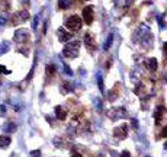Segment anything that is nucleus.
Masks as SVG:
<instances>
[{
	"label": "nucleus",
	"mask_w": 167,
	"mask_h": 157,
	"mask_svg": "<svg viewBox=\"0 0 167 157\" xmlns=\"http://www.w3.org/2000/svg\"><path fill=\"white\" fill-rule=\"evenodd\" d=\"M80 41H71V42H68L66 44L64 47V50H63V54L64 57L67 58H76L78 56V48H80Z\"/></svg>",
	"instance_id": "1"
},
{
	"label": "nucleus",
	"mask_w": 167,
	"mask_h": 157,
	"mask_svg": "<svg viewBox=\"0 0 167 157\" xmlns=\"http://www.w3.org/2000/svg\"><path fill=\"white\" fill-rule=\"evenodd\" d=\"M81 25H83V19L80 16H77V15H71V16H68L66 19V28H68L71 32L80 31Z\"/></svg>",
	"instance_id": "2"
},
{
	"label": "nucleus",
	"mask_w": 167,
	"mask_h": 157,
	"mask_svg": "<svg viewBox=\"0 0 167 157\" xmlns=\"http://www.w3.org/2000/svg\"><path fill=\"white\" fill-rule=\"evenodd\" d=\"M126 115H128V112H126L125 108H112L111 111L108 112V116H109L111 119H113V121L122 119V118H125Z\"/></svg>",
	"instance_id": "3"
},
{
	"label": "nucleus",
	"mask_w": 167,
	"mask_h": 157,
	"mask_svg": "<svg viewBox=\"0 0 167 157\" xmlns=\"http://www.w3.org/2000/svg\"><path fill=\"white\" fill-rule=\"evenodd\" d=\"M13 39H15L18 44H23V42H26V41L29 39V32H28V29H25V28H19V29L15 32Z\"/></svg>",
	"instance_id": "4"
},
{
	"label": "nucleus",
	"mask_w": 167,
	"mask_h": 157,
	"mask_svg": "<svg viewBox=\"0 0 167 157\" xmlns=\"http://www.w3.org/2000/svg\"><path fill=\"white\" fill-rule=\"evenodd\" d=\"M29 12L28 10H21L18 12V13H15L13 15V18H12V23L13 25H18V23H23L26 22V21H29Z\"/></svg>",
	"instance_id": "5"
},
{
	"label": "nucleus",
	"mask_w": 167,
	"mask_h": 157,
	"mask_svg": "<svg viewBox=\"0 0 167 157\" xmlns=\"http://www.w3.org/2000/svg\"><path fill=\"white\" fill-rule=\"evenodd\" d=\"M113 135H115L116 138H119V140L126 138V135H128V125H126V124H122V125L116 127V128L113 130Z\"/></svg>",
	"instance_id": "6"
},
{
	"label": "nucleus",
	"mask_w": 167,
	"mask_h": 157,
	"mask_svg": "<svg viewBox=\"0 0 167 157\" xmlns=\"http://www.w3.org/2000/svg\"><path fill=\"white\" fill-rule=\"evenodd\" d=\"M83 22H86L87 25L93 22V7L92 6H86L83 9Z\"/></svg>",
	"instance_id": "7"
},
{
	"label": "nucleus",
	"mask_w": 167,
	"mask_h": 157,
	"mask_svg": "<svg viewBox=\"0 0 167 157\" xmlns=\"http://www.w3.org/2000/svg\"><path fill=\"white\" fill-rule=\"evenodd\" d=\"M57 35H58V39H60L61 42H68V41L73 38V32H67L64 28H60V29L57 31Z\"/></svg>",
	"instance_id": "8"
},
{
	"label": "nucleus",
	"mask_w": 167,
	"mask_h": 157,
	"mask_svg": "<svg viewBox=\"0 0 167 157\" xmlns=\"http://www.w3.org/2000/svg\"><path fill=\"white\" fill-rule=\"evenodd\" d=\"M84 45L87 47L89 51H95V50H96V41L93 39V36L90 34L84 35Z\"/></svg>",
	"instance_id": "9"
},
{
	"label": "nucleus",
	"mask_w": 167,
	"mask_h": 157,
	"mask_svg": "<svg viewBox=\"0 0 167 157\" xmlns=\"http://www.w3.org/2000/svg\"><path fill=\"white\" fill-rule=\"evenodd\" d=\"M144 66L150 71H156L157 67H158V61H157V58H147L144 61Z\"/></svg>",
	"instance_id": "10"
},
{
	"label": "nucleus",
	"mask_w": 167,
	"mask_h": 157,
	"mask_svg": "<svg viewBox=\"0 0 167 157\" xmlns=\"http://www.w3.org/2000/svg\"><path fill=\"white\" fill-rule=\"evenodd\" d=\"M166 108L161 105V106H157L156 108V112H154V118H156V122L157 124H160L161 122V119H163V116L166 115Z\"/></svg>",
	"instance_id": "11"
},
{
	"label": "nucleus",
	"mask_w": 167,
	"mask_h": 157,
	"mask_svg": "<svg viewBox=\"0 0 167 157\" xmlns=\"http://www.w3.org/2000/svg\"><path fill=\"white\" fill-rule=\"evenodd\" d=\"M55 116L60 119V121H64L66 119V116H67V111L63 108V106H55Z\"/></svg>",
	"instance_id": "12"
},
{
	"label": "nucleus",
	"mask_w": 167,
	"mask_h": 157,
	"mask_svg": "<svg viewBox=\"0 0 167 157\" xmlns=\"http://www.w3.org/2000/svg\"><path fill=\"white\" fill-rule=\"evenodd\" d=\"M73 6V0H58V7L66 10V9H70Z\"/></svg>",
	"instance_id": "13"
},
{
	"label": "nucleus",
	"mask_w": 167,
	"mask_h": 157,
	"mask_svg": "<svg viewBox=\"0 0 167 157\" xmlns=\"http://www.w3.org/2000/svg\"><path fill=\"white\" fill-rule=\"evenodd\" d=\"M10 137L9 135H0V148H6L10 144Z\"/></svg>",
	"instance_id": "14"
},
{
	"label": "nucleus",
	"mask_w": 167,
	"mask_h": 157,
	"mask_svg": "<svg viewBox=\"0 0 167 157\" xmlns=\"http://www.w3.org/2000/svg\"><path fill=\"white\" fill-rule=\"evenodd\" d=\"M15 130H16V125L13 122H6L3 125V131H4V133H13Z\"/></svg>",
	"instance_id": "15"
},
{
	"label": "nucleus",
	"mask_w": 167,
	"mask_h": 157,
	"mask_svg": "<svg viewBox=\"0 0 167 157\" xmlns=\"http://www.w3.org/2000/svg\"><path fill=\"white\" fill-rule=\"evenodd\" d=\"M9 48H10V45H9V42L3 41V42L0 44V54H4V53H7V51H9Z\"/></svg>",
	"instance_id": "16"
},
{
	"label": "nucleus",
	"mask_w": 167,
	"mask_h": 157,
	"mask_svg": "<svg viewBox=\"0 0 167 157\" xmlns=\"http://www.w3.org/2000/svg\"><path fill=\"white\" fill-rule=\"evenodd\" d=\"M61 92H63V93H70V92H73V86H71L70 83H63Z\"/></svg>",
	"instance_id": "17"
},
{
	"label": "nucleus",
	"mask_w": 167,
	"mask_h": 157,
	"mask_svg": "<svg viewBox=\"0 0 167 157\" xmlns=\"http://www.w3.org/2000/svg\"><path fill=\"white\" fill-rule=\"evenodd\" d=\"M112 41H113V35L111 34L109 36H108V39H106V42H105V45H103V50H105V51H108V50H109V47H111Z\"/></svg>",
	"instance_id": "18"
},
{
	"label": "nucleus",
	"mask_w": 167,
	"mask_h": 157,
	"mask_svg": "<svg viewBox=\"0 0 167 157\" xmlns=\"http://www.w3.org/2000/svg\"><path fill=\"white\" fill-rule=\"evenodd\" d=\"M7 18H9V16H7L6 13H1V15H0V28L4 26V23L7 22Z\"/></svg>",
	"instance_id": "19"
},
{
	"label": "nucleus",
	"mask_w": 167,
	"mask_h": 157,
	"mask_svg": "<svg viewBox=\"0 0 167 157\" xmlns=\"http://www.w3.org/2000/svg\"><path fill=\"white\" fill-rule=\"evenodd\" d=\"M98 86H99V90L103 93L105 92V87H103V78H102V76H98Z\"/></svg>",
	"instance_id": "20"
},
{
	"label": "nucleus",
	"mask_w": 167,
	"mask_h": 157,
	"mask_svg": "<svg viewBox=\"0 0 167 157\" xmlns=\"http://www.w3.org/2000/svg\"><path fill=\"white\" fill-rule=\"evenodd\" d=\"M55 73V66H47V74L48 76H52Z\"/></svg>",
	"instance_id": "21"
},
{
	"label": "nucleus",
	"mask_w": 167,
	"mask_h": 157,
	"mask_svg": "<svg viewBox=\"0 0 167 157\" xmlns=\"http://www.w3.org/2000/svg\"><path fill=\"white\" fill-rule=\"evenodd\" d=\"M38 22H39V16L36 15V16L33 18V22H32V29H36V28H38Z\"/></svg>",
	"instance_id": "22"
},
{
	"label": "nucleus",
	"mask_w": 167,
	"mask_h": 157,
	"mask_svg": "<svg viewBox=\"0 0 167 157\" xmlns=\"http://www.w3.org/2000/svg\"><path fill=\"white\" fill-rule=\"evenodd\" d=\"M31 156H32V157H42V154H41V150H32V151H31Z\"/></svg>",
	"instance_id": "23"
},
{
	"label": "nucleus",
	"mask_w": 167,
	"mask_h": 157,
	"mask_svg": "<svg viewBox=\"0 0 167 157\" xmlns=\"http://www.w3.org/2000/svg\"><path fill=\"white\" fill-rule=\"evenodd\" d=\"M64 71H66V74H67V76H73V70H71V68L68 67L67 64H64Z\"/></svg>",
	"instance_id": "24"
},
{
	"label": "nucleus",
	"mask_w": 167,
	"mask_h": 157,
	"mask_svg": "<svg viewBox=\"0 0 167 157\" xmlns=\"http://www.w3.org/2000/svg\"><path fill=\"white\" fill-rule=\"evenodd\" d=\"M157 21H158V23H160V26H161V28H164V26H166V23H164V21H163V16H157Z\"/></svg>",
	"instance_id": "25"
},
{
	"label": "nucleus",
	"mask_w": 167,
	"mask_h": 157,
	"mask_svg": "<svg viewBox=\"0 0 167 157\" xmlns=\"http://www.w3.org/2000/svg\"><path fill=\"white\" fill-rule=\"evenodd\" d=\"M0 73H4V74H9L10 71H9L7 68H4V67H3V66H0Z\"/></svg>",
	"instance_id": "26"
},
{
	"label": "nucleus",
	"mask_w": 167,
	"mask_h": 157,
	"mask_svg": "<svg viewBox=\"0 0 167 157\" xmlns=\"http://www.w3.org/2000/svg\"><path fill=\"white\" fill-rule=\"evenodd\" d=\"M161 137H164V138H167V125L163 128V131H161Z\"/></svg>",
	"instance_id": "27"
},
{
	"label": "nucleus",
	"mask_w": 167,
	"mask_h": 157,
	"mask_svg": "<svg viewBox=\"0 0 167 157\" xmlns=\"http://www.w3.org/2000/svg\"><path fill=\"white\" fill-rule=\"evenodd\" d=\"M131 125H132V128H138V121L137 119H132L131 121Z\"/></svg>",
	"instance_id": "28"
},
{
	"label": "nucleus",
	"mask_w": 167,
	"mask_h": 157,
	"mask_svg": "<svg viewBox=\"0 0 167 157\" xmlns=\"http://www.w3.org/2000/svg\"><path fill=\"white\" fill-rule=\"evenodd\" d=\"M121 157H131V154H129V151H122Z\"/></svg>",
	"instance_id": "29"
},
{
	"label": "nucleus",
	"mask_w": 167,
	"mask_h": 157,
	"mask_svg": "<svg viewBox=\"0 0 167 157\" xmlns=\"http://www.w3.org/2000/svg\"><path fill=\"white\" fill-rule=\"evenodd\" d=\"M163 51H164V58H166V61H167V42L164 44V48H163Z\"/></svg>",
	"instance_id": "30"
},
{
	"label": "nucleus",
	"mask_w": 167,
	"mask_h": 157,
	"mask_svg": "<svg viewBox=\"0 0 167 157\" xmlns=\"http://www.w3.org/2000/svg\"><path fill=\"white\" fill-rule=\"evenodd\" d=\"M0 112L6 113V106H4V105H1V106H0Z\"/></svg>",
	"instance_id": "31"
},
{
	"label": "nucleus",
	"mask_w": 167,
	"mask_h": 157,
	"mask_svg": "<svg viewBox=\"0 0 167 157\" xmlns=\"http://www.w3.org/2000/svg\"><path fill=\"white\" fill-rule=\"evenodd\" d=\"M71 157H81V154H78V153H74Z\"/></svg>",
	"instance_id": "32"
},
{
	"label": "nucleus",
	"mask_w": 167,
	"mask_h": 157,
	"mask_svg": "<svg viewBox=\"0 0 167 157\" xmlns=\"http://www.w3.org/2000/svg\"><path fill=\"white\" fill-rule=\"evenodd\" d=\"M131 3H132V0H126V6H129Z\"/></svg>",
	"instance_id": "33"
},
{
	"label": "nucleus",
	"mask_w": 167,
	"mask_h": 157,
	"mask_svg": "<svg viewBox=\"0 0 167 157\" xmlns=\"http://www.w3.org/2000/svg\"><path fill=\"white\" fill-rule=\"evenodd\" d=\"M164 150H167V141L164 143Z\"/></svg>",
	"instance_id": "34"
},
{
	"label": "nucleus",
	"mask_w": 167,
	"mask_h": 157,
	"mask_svg": "<svg viewBox=\"0 0 167 157\" xmlns=\"http://www.w3.org/2000/svg\"><path fill=\"white\" fill-rule=\"evenodd\" d=\"M84 1H86V0H84Z\"/></svg>",
	"instance_id": "35"
}]
</instances>
